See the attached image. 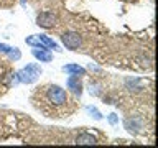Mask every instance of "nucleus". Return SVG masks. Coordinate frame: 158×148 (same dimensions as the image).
I'll list each match as a JSON object with an SVG mask.
<instances>
[{
  "label": "nucleus",
  "instance_id": "1",
  "mask_svg": "<svg viewBox=\"0 0 158 148\" xmlns=\"http://www.w3.org/2000/svg\"><path fill=\"white\" fill-rule=\"evenodd\" d=\"M33 107L49 118H66L76 110L77 97L58 84H44L31 94Z\"/></svg>",
  "mask_w": 158,
  "mask_h": 148
},
{
  "label": "nucleus",
  "instance_id": "2",
  "mask_svg": "<svg viewBox=\"0 0 158 148\" xmlns=\"http://www.w3.org/2000/svg\"><path fill=\"white\" fill-rule=\"evenodd\" d=\"M15 74H17V79H18L20 84H33V82H36L38 77L43 74V69L38 63H31V64H27V66L22 68Z\"/></svg>",
  "mask_w": 158,
  "mask_h": 148
},
{
  "label": "nucleus",
  "instance_id": "3",
  "mask_svg": "<svg viewBox=\"0 0 158 148\" xmlns=\"http://www.w3.org/2000/svg\"><path fill=\"white\" fill-rule=\"evenodd\" d=\"M61 43L69 51H79L82 46V36L77 31H64L61 33Z\"/></svg>",
  "mask_w": 158,
  "mask_h": 148
},
{
  "label": "nucleus",
  "instance_id": "4",
  "mask_svg": "<svg viewBox=\"0 0 158 148\" xmlns=\"http://www.w3.org/2000/svg\"><path fill=\"white\" fill-rule=\"evenodd\" d=\"M36 25L40 28L44 30H53L58 25V17L54 12H49V10H44V12H40L36 15Z\"/></svg>",
  "mask_w": 158,
  "mask_h": 148
},
{
  "label": "nucleus",
  "instance_id": "5",
  "mask_svg": "<svg viewBox=\"0 0 158 148\" xmlns=\"http://www.w3.org/2000/svg\"><path fill=\"white\" fill-rule=\"evenodd\" d=\"M123 127L128 133H140L143 128H145V123H143V117L142 115H132L127 117L123 120Z\"/></svg>",
  "mask_w": 158,
  "mask_h": 148
},
{
  "label": "nucleus",
  "instance_id": "6",
  "mask_svg": "<svg viewBox=\"0 0 158 148\" xmlns=\"http://www.w3.org/2000/svg\"><path fill=\"white\" fill-rule=\"evenodd\" d=\"M96 130L89 132V130H82L81 133H77V137L74 138V143L76 145H96V143H101L99 137L96 135Z\"/></svg>",
  "mask_w": 158,
  "mask_h": 148
},
{
  "label": "nucleus",
  "instance_id": "7",
  "mask_svg": "<svg viewBox=\"0 0 158 148\" xmlns=\"http://www.w3.org/2000/svg\"><path fill=\"white\" fill-rule=\"evenodd\" d=\"M66 87H68V91L73 94L74 97H77V99H81L82 96V81H81V76H69L66 79Z\"/></svg>",
  "mask_w": 158,
  "mask_h": 148
},
{
  "label": "nucleus",
  "instance_id": "8",
  "mask_svg": "<svg viewBox=\"0 0 158 148\" xmlns=\"http://www.w3.org/2000/svg\"><path fill=\"white\" fill-rule=\"evenodd\" d=\"M31 54H33V58H36L40 63H51L53 61L51 49H46V48L38 49V48H35V49H31Z\"/></svg>",
  "mask_w": 158,
  "mask_h": 148
},
{
  "label": "nucleus",
  "instance_id": "9",
  "mask_svg": "<svg viewBox=\"0 0 158 148\" xmlns=\"http://www.w3.org/2000/svg\"><path fill=\"white\" fill-rule=\"evenodd\" d=\"M63 71L69 74V76H86L87 74V69L86 68H82V66H79V64H64L63 66Z\"/></svg>",
  "mask_w": 158,
  "mask_h": 148
},
{
  "label": "nucleus",
  "instance_id": "10",
  "mask_svg": "<svg viewBox=\"0 0 158 148\" xmlns=\"http://www.w3.org/2000/svg\"><path fill=\"white\" fill-rule=\"evenodd\" d=\"M36 36H38V39L43 43V46L46 48V49H53V51H58V53H61V51H63V49L59 48V44H58L56 41H54L53 38H49L48 35L40 33V35H36Z\"/></svg>",
  "mask_w": 158,
  "mask_h": 148
},
{
  "label": "nucleus",
  "instance_id": "11",
  "mask_svg": "<svg viewBox=\"0 0 158 148\" xmlns=\"http://www.w3.org/2000/svg\"><path fill=\"white\" fill-rule=\"evenodd\" d=\"M84 109H86V112L89 113V117H92L94 120L99 122V120H102V118H104V115L101 113V110H99L97 107H94V105H86Z\"/></svg>",
  "mask_w": 158,
  "mask_h": 148
},
{
  "label": "nucleus",
  "instance_id": "12",
  "mask_svg": "<svg viewBox=\"0 0 158 148\" xmlns=\"http://www.w3.org/2000/svg\"><path fill=\"white\" fill-rule=\"evenodd\" d=\"M25 43H27L28 46H31V48H38V49L44 48V46H43V43L38 39V36H36V35H31V36H27V38H25Z\"/></svg>",
  "mask_w": 158,
  "mask_h": 148
},
{
  "label": "nucleus",
  "instance_id": "13",
  "mask_svg": "<svg viewBox=\"0 0 158 148\" xmlns=\"http://www.w3.org/2000/svg\"><path fill=\"white\" fill-rule=\"evenodd\" d=\"M7 56H8L10 61H13V63H15V61H20V59H22V51H20L17 46H12V48L8 49Z\"/></svg>",
  "mask_w": 158,
  "mask_h": 148
},
{
  "label": "nucleus",
  "instance_id": "14",
  "mask_svg": "<svg viewBox=\"0 0 158 148\" xmlns=\"http://www.w3.org/2000/svg\"><path fill=\"white\" fill-rule=\"evenodd\" d=\"M118 120H120V118H118V115H117L115 112H110V113H109V115H107V122L110 123L112 127L118 125Z\"/></svg>",
  "mask_w": 158,
  "mask_h": 148
},
{
  "label": "nucleus",
  "instance_id": "15",
  "mask_svg": "<svg viewBox=\"0 0 158 148\" xmlns=\"http://www.w3.org/2000/svg\"><path fill=\"white\" fill-rule=\"evenodd\" d=\"M10 48L12 46H8V44H5V43H0V54H7Z\"/></svg>",
  "mask_w": 158,
  "mask_h": 148
}]
</instances>
